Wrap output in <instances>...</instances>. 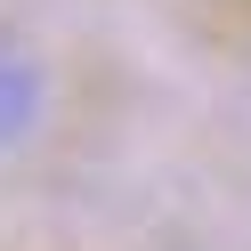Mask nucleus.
Returning <instances> with one entry per match:
<instances>
[{
	"instance_id": "nucleus-1",
	"label": "nucleus",
	"mask_w": 251,
	"mask_h": 251,
	"mask_svg": "<svg viewBox=\"0 0 251 251\" xmlns=\"http://www.w3.org/2000/svg\"><path fill=\"white\" fill-rule=\"evenodd\" d=\"M41 105H49V81H41L33 49L0 33V146H17V138H33Z\"/></svg>"
}]
</instances>
